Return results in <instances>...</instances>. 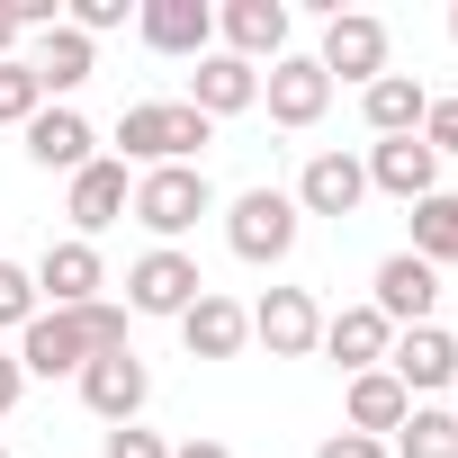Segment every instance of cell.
<instances>
[{
	"label": "cell",
	"instance_id": "cell-1",
	"mask_svg": "<svg viewBox=\"0 0 458 458\" xmlns=\"http://www.w3.org/2000/svg\"><path fill=\"white\" fill-rule=\"evenodd\" d=\"M216 126L189 108V99H135L117 117V162H144V171H171V162H198Z\"/></svg>",
	"mask_w": 458,
	"mask_h": 458
},
{
	"label": "cell",
	"instance_id": "cell-2",
	"mask_svg": "<svg viewBox=\"0 0 458 458\" xmlns=\"http://www.w3.org/2000/svg\"><path fill=\"white\" fill-rule=\"evenodd\" d=\"M126 216L180 252V234H189V225H198V216H216V189H207V171H198V162H171V171H144V180H135Z\"/></svg>",
	"mask_w": 458,
	"mask_h": 458
},
{
	"label": "cell",
	"instance_id": "cell-3",
	"mask_svg": "<svg viewBox=\"0 0 458 458\" xmlns=\"http://www.w3.org/2000/svg\"><path fill=\"white\" fill-rule=\"evenodd\" d=\"M297 198L288 189H243L234 207H225V243H234L243 261H288L297 252Z\"/></svg>",
	"mask_w": 458,
	"mask_h": 458
},
{
	"label": "cell",
	"instance_id": "cell-4",
	"mask_svg": "<svg viewBox=\"0 0 458 458\" xmlns=\"http://www.w3.org/2000/svg\"><path fill=\"white\" fill-rule=\"evenodd\" d=\"M198 297H207V279H198V261L171 252V243H153V252L126 270V315H171V324H180Z\"/></svg>",
	"mask_w": 458,
	"mask_h": 458
},
{
	"label": "cell",
	"instance_id": "cell-5",
	"mask_svg": "<svg viewBox=\"0 0 458 458\" xmlns=\"http://www.w3.org/2000/svg\"><path fill=\"white\" fill-rule=\"evenodd\" d=\"M315 64H324V81H360V90H369V81L386 72V19H369V10H333Z\"/></svg>",
	"mask_w": 458,
	"mask_h": 458
},
{
	"label": "cell",
	"instance_id": "cell-6",
	"mask_svg": "<svg viewBox=\"0 0 458 458\" xmlns=\"http://www.w3.org/2000/svg\"><path fill=\"white\" fill-rule=\"evenodd\" d=\"M252 342H261L270 360H306V351L324 342V306H315L306 288H270V297L252 306Z\"/></svg>",
	"mask_w": 458,
	"mask_h": 458
},
{
	"label": "cell",
	"instance_id": "cell-7",
	"mask_svg": "<svg viewBox=\"0 0 458 458\" xmlns=\"http://www.w3.org/2000/svg\"><path fill=\"white\" fill-rule=\"evenodd\" d=\"M144 395H153V369L135 360V351H99L90 369H81V404L117 431V422H135L144 413Z\"/></svg>",
	"mask_w": 458,
	"mask_h": 458
},
{
	"label": "cell",
	"instance_id": "cell-8",
	"mask_svg": "<svg viewBox=\"0 0 458 458\" xmlns=\"http://www.w3.org/2000/svg\"><path fill=\"white\" fill-rule=\"evenodd\" d=\"M19 135H28V162H37V171H64V180H72V171L99 162V135H90L81 108H37Z\"/></svg>",
	"mask_w": 458,
	"mask_h": 458
},
{
	"label": "cell",
	"instance_id": "cell-9",
	"mask_svg": "<svg viewBox=\"0 0 458 458\" xmlns=\"http://www.w3.org/2000/svg\"><path fill=\"white\" fill-rule=\"evenodd\" d=\"M369 189H386V198H404V207H422L431 189H440V153L422 144V135H386V144H369Z\"/></svg>",
	"mask_w": 458,
	"mask_h": 458
},
{
	"label": "cell",
	"instance_id": "cell-10",
	"mask_svg": "<svg viewBox=\"0 0 458 458\" xmlns=\"http://www.w3.org/2000/svg\"><path fill=\"white\" fill-rule=\"evenodd\" d=\"M395 333H413V324H431V306H440V270L431 261H413V252H386L377 261V297H369Z\"/></svg>",
	"mask_w": 458,
	"mask_h": 458
},
{
	"label": "cell",
	"instance_id": "cell-11",
	"mask_svg": "<svg viewBox=\"0 0 458 458\" xmlns=\"http://www.w3.org/2000/svg\"><path fill=\"white\" fill-rule=\"evenodd\" d=\"M386 377H395L404 395H440V386L458 377V333H440V324H413V333H395V351H386Z\"/></svg>",
	"mask_w": 458,
	"mask_h": 458
},
{
	"label": "cell",
	"instance_id": "cell-12",
	"mask_svg": "<svg viewBox=\"0 0 458 458\" xmlns=\"http://www.w3.org/2000/svg\"><path fill=\"white\" fill-rule=\"evenodd\" d=\"M216 28H225V55L261 72V55H270V64L288 55V0H225Z\"/></svg>",
	"mask_w": 458,
	"mask_h": 458
},
{
	"label": "cell",
	"instance_id": "cell-13",
	"mask_svg": "<svg viewBox=\"0 0 458 458\" xmlns=\"http://www.w3.org/2000/svg\"><path fill=\"white\" fill-rule=\"evenodd\" d=\"M297 216H360V198H369V171H360V153H315L306 171H297Z\"/></svg>",
	"mask_w": 458,
	"mask_h": 458
},
{
	"label": "cell",
	"instance_id": "cell-14",
	"mask_svg": "<svg viewBox=\"0 0 458 458\" xmlns=\"http://www.w3.org/2000/svg\"><path fill=\"white\" fill-rule=\"evenodd\" d=\"M126 198H135V180H126V162H108V153H99L90 171H72V207H64V216H72V243H90V234H108V225L126 216Z\"/></svg>",
	"mask_w": 458,
	"mask_h": 458
},
{
	"label": "cell",
	"instance_id": "cell-15",
	"mask_svg": "<svg viewBox=\"0 0 458 458\" xmlns=\"http://www.w3.org/2000/svg\"><path fill=\"white\" fill-rule=\"evenodd\" d=\"M261 99H270V117H279V126H315V117L333 108V81H324V64H315V55H279V64H270V81H261Z\"/></svg>",
	"mask_w": 458,
	"mask_h": 458
},
{
	"label": "cell",
	"instance_id": "cell-16",
	"mask_svg": "<svg viewBox=\"0 0 458 458\" xmlns=\"http://www.w3.org/2000/svg\"><path fill=\"white\" fill-rule=\"evenodd\" d=\"M99 288H108V270H99V243H46V261H37V297H46L55 315L90 306Z\"/></svg>",
	"mask_w": 458,
	"mask_h": 458
},
{
	"label": "cell",
	"instance_id": "cell-17",
	"mask_svg": "<svg viewBox=\"0 0 458 458\" xmlns=\"http://www.w3.org/2000/svg\"><path fill=\"white\" fill-rule=\"evenodd\" d=\"M19 369L28 377H81L90 369V342H81V315H37L28 333H19Z\"/></svg>",
	"mask_w": 458,
	"mask_h": 458
},
{
	"label": "cell",
	"instance_id": "cell-18",
	"mask_svg": "<svg viewBox=\"0 0 458 458\" xmlns=\"http://www.w3.org/2000/svg\"><path fill=\"white\" fill-rule=\"evenodd\" d=\"M180 342H189V360H243V342H252V306H234V297H198L189 315H180Z\"/></svg>",
	"mask_w": 458,
	"mask_h": 458
},
{
	"label": "cell",
	"instance_id": "cell-19",
	"mask_svg": "<svg viewBox=\"0 0 458 458\" xmlns=\"http://www.w3.org/2000/svg\"><path fill=\"white\" fill-rule=\"evenodd\" d=\"M28 72H37L46 108H64V99L99 72V55H90V37H81V28H46V37H37V55H28Z\"/></svg>",
	"mask_w": 458,
	"mask_h": 458
},
{
	"label": "cell",
	"instance_id": "cell-20",
	"mask_svg": "<svg viewBox=\"0 0 458 458\" xmlns=\"http://www.w3.org/2000/svg\"><path fill=\"white\" fill-rule=\"evenodd\" d=\"M315 351H333L351 377L360 369H386V351H395V324L377 315V306H342V315H324V342Z\"/></svg>",
	"mask_w": 458,
	"mask_h": 458
},
{
	"label": "cell",
	"instance_id": "cell-21",
	"mask_svg": "<svg viewBox=\"0 0 458 458\" xmlns=\"http://www.w3.org/2000/svg\"><path fill=\"white\" fill-rule=\"evenodd\" d=\"M135 28H144V46L153 55H207V37H216V10H207V0H144V10H135Z\"/></svg>",
	"mask_w": 458,
	"mask_h": 458
},
{
	"label": "cell",
	"instance_id": "cell-22",
	"mask_svg": "<svg viewBox=\"0 0 458 458\" xmlns=\"http://www.w3.org/2000/svg\"><path fill=\"white\" fill-rule=\"evenodd\" d=\"M261 99V72L252 64H234V55H198V72H189V108L216 126V117H243Z\"/></svg>",
	"mask_w": 458,
	"mask_h": 458
},
{
	"label": "cell",
	"instance_id": "cell-23",
	"mask_svg": "<svg viewBox=\"0 0 458 458\" xmlns=\"http://www.w3.org/2000/svg\"><path fill=\"white\" fill-rule=\"evenodd\" d=\"M360 117H369V135H377V144H386V135H422L431 90H422L413 72H377V81L360 90Z\"/></svg>",
	"mask_w": 458,
	"mask_h": 458
},
{
	"label": "cell",
	"instance_id": "cell-24",
	"mask_svg": "<svg viewBox=\"0 0 458 458\" xmlns=\"http://www.w3.org/2000/svg\"><path fill=\"white\" fill-rule=\"evenodd\" d=\"M342 404H351V422H342V431H369V440H386V431H395V422L413 413V395H404V386H395L386 369H360Z\"/></svg>",
	"mask_w": 458,
	"mask_h": 458
},
{
	"label": "cell",
	"instance_id": "cell-25",
	"mask_svg": "<svg viewBox=\"0 0 458 458\" xmlns=\"http://www.w3.org/2000/svg\"><path fill=\"white\" fill-rule=\"evenodd\" d=\"M386 458H458V413L449 404H413L386 440Z\"/></svg>",
	"mask_w": 458,
	"mask_h": 458
},
{
	"label": "cell",
	"instance_id": "cell-26",
	"mask_svg": "<svg viewBox=\"0 0 458 458\" xmlns=\"http://www.w3.org/2000/svg\"><path fill=\"white\" fill-rule=\"evenodd\" d=\"M413 261H431V270L458 261V189H431L413 207Z\"/></svg>",
	"mask_w": 458,
	"mask_h": 458
},
{
	"label": "cell",
	"instance_id": "cell-27",
	"mask_svg": "<svg viewBox=\"0 0 458 458\" xmlns=\"http://www.w3.org/2000/svg\"><path fill=\"white\" fill-rule=\"evenodd\" d=\"M37 108H46V90H37V72L10 55V64H0V126H28Z\"/></svg>",
	"mask_w": 458,
	"mask_h": 458
},
{
	"label": "cell",
	"instance_id": "cell-28",
	"mask_svg": "<svg viewBox=\"0 0 458 458\" xmlns=\"http://www.w3.org/2000/svg\"><path fill=\"white\" fill-rule=\"evenodd\" d=\"M46 315V297H37V270H19V261H0V324H37Z\"/></svg>",
	"mask_w": 458,
	"mask_h": 458
},
{
	"label": "cell",
	"instance_id": "cell-29",
	"mask_svg": "<svg viewBox=\"0 0 458 458\" xmlns=\"http://www.w3.org/2000/svg\"><path fill=\"white\" fill-rule=\"evenodd\" d=\"M72 315H81V342H90V360H99V351H126V306L90 297V306H72Z\"/></svg>",
	"mask_w": 458,
	"mask_h": 458
},
{
	"label": "cell",
	"instance_id": "cell-30",
	"mask_svg": "<svg viewBox=\"0 0 458 458\" xmlns=\"http://www.w3.org/2000/svg\"><path fill=\"white\" fill-rule=\"evenodd\" d=\"M99 458H171V440H162V431H144V422H117Z\"/></svg>",
	"mask_w": 458,
	"mask_h": 458
},
{
	"label": "cell",
	"instance_id": "cell-31",
	"mask_svg": "<svg viewBox=\"0 0 458 458\" xmlns=\"http://www.w3.org/2000/svg\"><path fill=\"white\" fill-rule=\"evenodd\" d=\"M64 28H81V37H108V28H126V0H72V19Z\"/></svg>",
	"mask_w": 458,
	"mask_h": 458
},
{
	"label": "cell",
	"instance_id": "cell-32",
	"mask_svg": "<svg viewBox=\"0 0 458 458\" xmlns=\"http://www.w3.org/2000/svg\"><path fill=\"white\" fill-rule=\"evenodd\" d=\"M422 144H431L440 162L458 153V99H431V117H422Z\"/></svg>",
	"mask_w": 458,
	"mask_h": 458
},
{
	"label": "cell",
	"instance_id": "cell-33",
	"mask_svg": "<svg viewBox=\"0 0 458 458\" xmlns=\"http://www.w3.org/2000/svg\"><path fill=\"white\" fill-rule=\"evenodd\" d=\"M315 458H386V440H369V431H333Z\"/></svg>",
	"mask_w": 458,
	"mask_h": 458
},
{
	"label": "cell",
	"instance_id": "cell-34",
	"mask_svg": "<svg viewBox=\"0 0 458 458\" xmlns=\"http://www.w3.org/2000/svg\"><path fill=\"white\" fill-rule=\"evenodd\" d=\"M19 386H28V369H19V351H0V413L19 404Z\"/></svg>",
	"mask_w": 458,
	"mask_h": 458
},
{
	"label": "cell",
	"instance_id": "cell-35",
	"mask_svg": "<svg viewBox=\"0 0 458 458\" xmlns=\"http://www.w3.org/2000/svg\"><path fill=\"white\" fill-rule=\"evenodd\" d=\"M28 28H19V10H10V0H0V64H10V46H19Z\"/></svg>",
	"mask_w": 458,
	"mask_h": 458
},
{
	"label": "cell",
	"instance_id": "cell-36",
	"mask_svg": "<svg viewBox=\"0 0 458 458\" xmlns=\"http://www.w3.org/2000/svg\"><path fill=\"white\" fill-rule=\"evenodd\" d=\"M171 458H234V449H225V440H180Z\"/></svg>",
	"mask_w": 458,
	"mask_h": 458
},
{
	"label": "cell",
	"instance_id": "cell-37",
	"mask_svg": "<svg viewBox=\"0 0 458 458\" xmlns=\"http://www.w3.org/2000/svg\"><path fill=\"white\" fill-rule=\"evenodd\" d=\"M449 37H458V10H449Z\"/></svg>",
	"mask_w": 458,
	"mask_h": 458
},
{
	"label": "cell",
	"instance_id": "cell-38",
	"mask_svg": "<svg viewBox=\"0 0 458 458\" xmlns=\"http://www.w3.org/2000/svg\"><path fill=\"white\" fill-rule=\"evenodd\" d=\"M0 458H10V449H0Z\"/></svg>",
	"mask_w": 458,
	"mask_h": 458
}]
</instances>
